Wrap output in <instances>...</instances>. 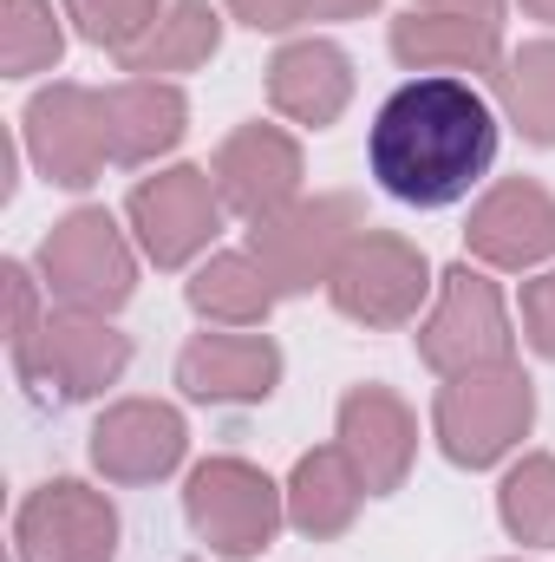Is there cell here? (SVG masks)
<instances>
[{"label":"cell","instance_id":"obj_20","mask_svg":"<svg viewBox=\"0 0 555 562\" xmlns=\"http://www.w3.org/2000/svg\"><path fill=\"white\" fill-rule=\"evenodd\" d=\"M360 497H366V484H360L353 458H347L340 445H320V451H307V458L294 464V477H287V524H294L301 537L327 543V537H340V530L360 517Z\"/></svg>","mask_w":555,"mask_h":562},{"label":"cell","instance_id":"obj_23","mask_svg":"<svg viewBox=\"0 0 555 562\" xmlns=\"http://www.w3.org/2000/svg\"><path fill=\"white\" fill-rule=\"evenodd\" d=\"M497 99L530 144H555V40H530L497 66Z\"/></svg>","mask_w":555,"mask_h":562},{"label":"cell","instance_id":"obj_16","mask_svg":"<svg viewBox=\"0 0 555 562\" xmlns=\"http://www.w3.org/2000/svg\"><path fill=\"white\" fill-rule=\"evenodd\" d=\"M177 386L203 406H262L281 386V347L269 334H196L177 353Z\"/></svg>","mask_w":555,"mask_h":562},{"label":"cell","instance_id":"obj_32","mask_svg":"<svg viewBox=\"0 0 555 562\" xmlns=\"http://www.w3.org/2000/svg\"><path fill=\"white\" fill-rule=\"evenodd\" d=\"M523 7H530V20H550L555 26V0H523Z\"/></svg>","mask_w":555,"mask_h":562},{"label":"cell","instance_id":"obj_22","mask_svg":"<svg viewBox=\"0 0 555 562\" xmlns=\"http://www.w3.org/2000/svg\"><path fill=\"white\" fill-rule=\"evenodd\" d=\"M275 301H281L275 281L249 249H223L190 276V307L203 321H216V327H262Z\"/></svg>","mask_w":555,"mask_h":562},{"label":"cell","instance_id":"obj_27","mask_svg":"<svg viewBox=\"0 0 555 562\" xmlns=\"http://www.w3.org/2000/svg\"><path fill=\"white\" fill-rule=\"evenodd\" d=\"M7 307H13V327H7V347H13V367L33 353V340H39V327H46V314H39V288L33 276L20 269V262H7Z\"/></svg>","mask_w":555,"mask_h":562},{"label":"cell","instance_id":"obj_26","mask_svg":"<svg viewBox=\"0 0 555 562\" xmlns=\"http://www.w3.org/2000/svg\"><path fill=\"white\" fill-rule=\"evenodd\" d=\"M66 20L92 40V46H112V53H132L144 33L163 20V0H59Z\"/></svg>","mask_w":555,"mask_h":562},{"label":"cell","instance_id":"obj_7","mask_svg":"<svg viewBox=\"0 0 555 562\" xmlns=\"http://www.w3.org/2000/svg\"><path fill=\"white\" fill-rule=\"evenodd\" d=\"M132 367V340L86 307H59L46 314L33 353L13 367L39 400H99L105 386H118V373Z\"/></svg>","mask_w":555,"mask_h":562},{"label":"cell","instance_id":"obj_19","mask_svg":"<svg viewBox=\"0 0 555 562\" xmlns=\"http://www.w3.org/2000/svg\"><path fill=\"white\" fill-rule=\"evenodd\" d=\"M393 59L412 72H497V26L490 20H464V13H399L393 20Z\"/></svg>","mask_w":555,"mask_h":562},{"label":"cell","instance_id":"obj_25","mask_svg":"<svg viewBox=\"0 0 555 562\" xmlns=\"http://www.w3.org/2000/svg\"><path fill=\"white\" fill-rule=\"evenodd\" d=\"M503 530L530 550H555V458H523L497 491Z\"/></svg>","mask_w":555,"mask_h":562},{"label":"cell","instance_id":"obj_3","mask_svg":"<svg viewBox=\"0 0 555 562\" xmlns=\"http://www.w3.org/2000/svg\"><path fill=\"white\" fill-rule=\"evenodd\" d=\"M360 236H366V210L353 196H294L287 210L249 229V256L269 269L275 294H307L333 281Z\"/></svg>","mask_w":555,"mask_h":562},{"label":"cell","instance_id":"obj_14","mask_svg":"<svg viewBox=\"0 0 555 562\" xmlns=\"http://www.w3.org/2000/svg\"><path fill=\"white\" fill-rule=\"evenodd\" d=\"M209 177H216V190L236 216L262 223V216H275L301 196V144L281 125H242V132L223 138Z\"/></svg>","mask_w":555,"mask_h":562},{"label":"cell","instance_id":"obj_10","mask_svg":"<svg viewBox=\"0 0 555 562\" xmlns=\"http://www.w3.org/2000/svg\"><path fill=\"white\" fill-rule=\"evenodd\" d=\"M20 132H26V157L39 164V177L59 183V190H86V183H99V170L112 164V144H105V99H99L92 86L59 79V86L33 92Z\"/></svg>","mask_w":555,"mask_h":562},{"label":"cell","instance_id":"obj_1","mask_svg":"<svg viewBox=\"0 0 555 562\" xmlns=\"http://www.w3.org/2000/svg\"><path fill=\"white\" fill-rule=\"evenodd\" d=\"M366 157L386 196L412 210H444L497 164V119L464 79L424 72L380 105Z\"/></svg>","mask_w":555,"mask_h":562},{"label":"cell","instance_id":"obj_12","mask_svg":"<svg viewBox=\"0 0 555 562\" xmlns=\"http://www.w3.org/2000/svg\"><path fill=\"white\" fill-rule=\"evenodd\" d=\"M183 451H190V425L163 400H118L92 425V464L112 484H157L183 464Z\"/></svg>","mask_w":555,"mask_h":562},{"label":"cell","instance_id":"obj_31","mask_svg":"<svg viewBox=\"0 0 555 562\" xmlns=\"http://www.w3.org/2000/svg\"><path fill=\"white\" fill-rule=\"evenodd\" d=\"M380 0H314V20H360V13H373Z\"/></svg>","mask_w":555,"mask_h":562},{"label":"cell","instance_id":"obj_5","mask_svg":"<svg viewBox=\"0 0 555 562\" xmlns=\"http://www.w3.org/2000/svg\"><path fill=\"white\" fill-rule=\"evenodd\" d=\"M39 281L59 307H86V314H118L138 288V256L125 243V229L105 210H72L46 229L39 243Z\"/></svg>","mask_w":555,"mask_h":562},{"label":"cell","instance_id":"obj_24","mask_svg":"<svg viewBox=\"0 0 555 562\" xmlns=\"http://www.w3.org/2000/svg\"><path fill=\"white\" fill-rule=\"evenodd\" d=\"M66 53V26L53 13V0H0V66L7 79H33L46 66H59Z\"/></svg>","mask_w":555,"mask_h":562},{"label":"cell","instance_id":"obj_15","mask_svg":"<svg viewBox=\"0 0 555 562\" xmlns=\"http://www.w3.org/2000/svg\"><path fill=\"white\" fill-rule=\"evenodd\" d=\"M471 256L484 269H536L555 256V196L530 177H503L477 210H471V229H464Z\"/></svg>","mask_w":555,"mask_h":562},{"label":"cell","instance_id":"obj_13","mask_svg":"<svg viewBox=\"0 0 555 562\" xmlns=\"http://www.w3.org/2000/svg\"><path fill=\"white\" fill-rule=\"evenodd\" d=\"M340 451L353 458L366 497H386L406 484L418 458V419L393 386H353L340 400Z\"/></svg>","mask_w":555,"mask_h":562},{"label":"cell","instance_id":"obj_2","mask_svg":"<svg viewBox=\"0 0 555 562\" xmlns=\"http://www.w3.org/2000/svg\"><path fill=\"white\" fill-rule=\"evenodd\" d=\"M536 425V386L523 367H484V373H457L438 386L431 406V431L444 445L451 464L484 471L503 451H517Z\"/></svg>","mask_w":555,"mask_h":562},{"label":"cell","instance_id":"obj_6","mask_svg":"<svg viewBox=\"0 0 555 562\" xmlns=\"http://www.w3.org/2000/svg\"><path fill=\"white\" fill-rule=\"evenodd\" d=\"M510 314H503V294L497 281L477 276L471 262H457L451 276L438 281V307L424 314L418 327V360L444 380L457 373H484V367H510Z\"/></svg>","mask_w":555,"mask_h":562},{"label":"cell","instance_id":"obj_8","mask_svg":"<svg viewBox=\"0 0 555 562\" xmlns=\"http://www.w3.org/2000/svg\"><path fill=\"white\" fill-rule=\"evenodd\" d=\"M327 294L360 327H406L418 307H424V294H431V262H424V249L406 243V236L366 229L347 249V262L333 269Z\"/></svg>","mask_w":555,"mask_h":562},{"label":"cell","instance_id":"obj_17","mask_svg":"<svg viewBox=\"0 0 555 562\" xmlns=\"http://www.w3.org/2000/svg\"><path fill=\"white\" fill-rule=\"evenodd\" d=\"M269 105L307 132H327L353 105V59L333 40H287L269 59Z\"/></svg>","mask_w":555,"mask_h":562},{"label":"cell","instance_id":"obj_4","mask_svg":"<svg viewBox=\"0 0 555 562\" xmlns=\"http://www.w3.org/2000/svg\"><path fill=\"white\" fill-rule=\"evenodd\" d=\"M183 517L216 557L249 562L275 543L281 517H287V491H275V477L256 471L249 458H203L183 484Z\"/></svg>","mask_w":555,"mask_h":562},{"label":"cell","instance_id":"obj_9","mask_svg":"<svg viewBox=\"0 0 555 562\" xmlns=\"http://www.w3.org/2000/svg\"><path fill=\"white\" fill-rule=\"evenodd\" d=\"M223 210H229V203H223L216 177L196 170V164H177V170L144 177L138 190H132V203H125V216H132V229H138L144 256H150L157 269L196 262V256L216 243Z\"/></svg>","mask_w":555,"mask_h":562},{"label":"cell","instance_id":"obj_28","mask_svg":"<svg viewBox=\"0 0 555 562\" xmlns=\"http://www.w3.org/2000/svg\"><path fill=\"white\" fill-rule=\"evenodd\" d=\"M523 327H530V347L543 360H555V269L523 281Z\"/></svg>","mask_w":555,"mask_h":562},{"label":"cell","instance_id":"obj_18","mask_svg":"<svg viewBox=\"0 0 555 562\" xmlns=\"http://www.w3.org/2000/svg\"><path fill=\"white\" fill-rule=\"evenodd\" d=\"M105 99V144H112V164H150L163 150H177L183 125H190V105L177 86L163 79H118L99 92Z\"/></svg>","mask_w":555,"mask_h":562},{"label":"cell","instance_id":"obj_29","mask_svg":"<svg viewBox=\"0 0 555 562\" xmlns=\"http://www.w3.org/2000/svg\"><path fill=\"white\" fill-rule=\"evenodd\" d=\"M229 13L256 33H287V26L314 20V0H229Z\"/></svg>","mask_w":555,"mask_h":562},{"label":"cell","instance_id":"obj_11","mask_svg":"<svg viewBox=\"0 0 555 562\" xmlns=\"http://www.w3.org/2000/svg\"><path fill=\"white\" fill-rule=\"evenodd\" d=\"M13 543H20V562H112L118 557V510L105 504V491H92L79 477H53L20 504Z\"/></svg>","mask_w":555,"mask_h":562},{"label":"cell","instance_id":"obj_30","mask_svg":"<svg viewBox=\"0 0 555 562\" xmlns=\"http://www.w3.org/2000/svg\"><path fill=\"white\" fill-rule=\"evenodd\" d=\"M424 13H464V20H490V26H503V0H412Z\"/></svg>","mask_w":555,"mask_h":562},{"label":"cell","instance_id":"obj_21","mask_svg":"<svg viewBox=\"0 0 555 562\" xmlns=\"http://www.w3.org/2000/svg\"><path fill=\"white\" fill-rule=\"evenodd\" d=\"M216 46H223V13H216V7H203V0H177V7H163V20L144 33L132 53H118V66H125L132 79L196 72V66H209V59H216Z\"/></svg>","mask_w":555,"mask_h":562}]
</instances>
